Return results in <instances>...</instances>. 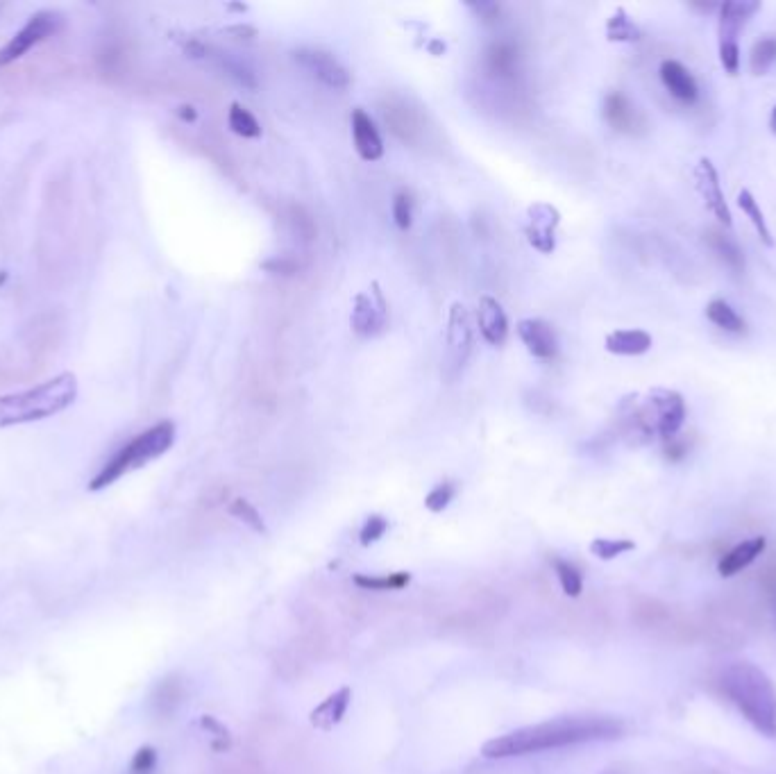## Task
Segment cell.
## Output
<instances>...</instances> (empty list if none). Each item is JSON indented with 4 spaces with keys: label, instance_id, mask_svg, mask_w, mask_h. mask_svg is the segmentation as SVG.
<instances>
[{
    "label": "cell",
    "instance_id": "cell-1",
    "mask_svg": "<svg viewBox=\"0 0 776 774\" xmlns=\"http://www.w3.org/2000/svg\"><path fill=\"white\" fill-rule=\"evenodd\" d=\"M622 734V720L611 715H572V718H556L497 736L482 747V754L486 759H513V756L561 750V747L615 740Z\"/></svg>",
    "mask_w": 776,
    "mask_h": 774
},
{
    "label": "cell",
    "instance_id": "cell-2",
    "mask_svg": "<svg viewBox=\"0 0 776 774\" xmlns=\"http://www.w3.org/2000/svg\"><path fill=\"white\" fill-rule=\"evenodd\" d=\"M78 398V377L59 373L32 389L0 395V429L62 414Z\"/></svg>",
    "mask_w": 776,
    "mask_h": 774
},
{
    "label": "cell",
    "instance_id": "cell-3",
    "mask_svg": "<svg viewBox=\"0 0 776 774\" xmlns=\"http://www.w3.org/2000/svg\"><path fill=\"white\" fill-rule=\"evenodd\" d=\"M722 691L758 731L776 734V691L761 668L733 663L722 672Z\"/></svg>",
    "mask_w": 776,
    "mask_h": 774
},
{
    "label": "cell",
    "instance_id": "cell-4",
    "mask_svg": "<svg viewBox=\"0 0 776 774\" xmlns=\"http://www.w3.org/2000/svg\"><path fill=\"white\" fill-rule=\"evenodd\" d=\"M175 443V425L171 420H162V423L153 425L146 432L134 436L118 450L107 464L98 470L96 477L89 482V491H105L109 486L116 484L123 475L132 473L148 466L150 461H155L173 448Z\"/></svg>",
    "mask_w": 776,
    "mask_h": 774
},
{
    "label": "cell",
    "instance_id": "cell-5",
    "mask_svg": "<svg viewBox=\"0 0 776 774\" xmlns=\"http://www.w3.org/2000/svg\"><path fill=\"white\" fill-rule=\"evenodd\" d=\"M631 418H634L638 434L672 441L686 423V400L672 389H654L647 393L645 402L631 414Z\"/></svg>",
    "mask_w": 776,
    "mask_h": 774
},
{
    "label": "cell",
    "instance_id": "cell-6",
    "mask_svg": "<svg viewBox=\"0 0 776 774\" xmlns=\"http://www.w3.org/2000/svg\"><path fill=\"white\" fill-rule=\"evenodd\" d=\"M59 25H62V19H59V14L55 12L41 10L37 14H32L28 23H25L23 28L16 32L3 48H0V69L19 62L21 57L28 55L32 48L41 44V41L53 37L59 30Z\"/></svg>",
    "mask_w": 776,
    "mask_h": 774
},
{
    "label": "cell",
    "instance_id": "cell-7",
    "mask_svg": "<svg viewBox=\"0 0 776 774\" xmlns=\"http://www.w3.org/2000/svg\"><path fill=\"white\" fill-rule=\"evenodd\" d=\"M695 187L699 191V196H702L708 212L718 218L720 225L731 227L733 225L731 209L727 205V198H724L718 168L713 166L711 159H699V164L695 168Z\"/></svg>",
    "mask_w": 776,
    "mask_h": 774
},
{
    "label": "cell",
    "instance_id": "cell-8",
    "mask_svg": "<svg viewBox=\"0 0 776 774\" xmlns=\"http://www.w3.org/2000/svg\"><path fill=\"white\" fill-rule=\"evenodd\" d=\"M293 60L298 62L302 69H307L314 78H318L325 87L343 91L350 87V73L345 71V66L339 64V60H334L330 53H323V50H311V48H302L295 50Z\"/></svg>",
    "mask_w": 776,
    "mask_h": 774
},
{
    "label": "cell",
    "instance_id": "cell-9",
    "mask_svg": "<svg viewBox=\"0 0 776 774\" xmlns=\"http://www.w3.org/2000/svg\"><path fill=\"white\" fill-rule=\"evenodd\" d=\"M386 300L379 291V286L373 284L370 293H359L354 298L352 307V330L361 336H375L384 330L386 325Z\"/></svg>",
    "mask_w": 776,
    "mask_h": 774
},
{
    "label": "cell",
    "instance_id": "cell-10",
    "mask_svg": "<svg viewBox=\"0 0 776 774\" xmlns=\"http://www.w3.org/2000/svg\"><path fill=\"white\" fill-rule=\"evenodd\" d=\"M518 336L525 343L531 357L550 361L559 355V339L552 330V325H547L541 318H525L518 323Z\"/></svg>",
    "mask_w": 776,
    "mask_h": 774
},
{
    "label": "cell",
    "instance_id": "cell-11",
    "mask_svg": "<svg viewBox=\"0 0 776 774\" xmlns=\"http://www.w3.org/2000/svg\"><path fill=\"white\" fill-rule=\"evenodd\" d=\"M352 123V141L354 148H357L359 157L364 162H377V159L384 157V141L382 134H379L375 121L364 112V109L357 107L350 116Z\"/></svg>",
    "mask_w": 776,
    "mask_h": 774
},
{
    "label": "cell",
    "instance_id": "cell-12",
    "mask_svg": "<svg viewBox=\"0 0 776 774\" xmlns=\"http://www.w3.org/2000/svg\"><path fill=\"white\" fill-rule=\"evenodd\" d=\"M663 87L668 89V94L679 100L681 105H695L699 98V87L695 75L690 73L686 66L677 60H665L659 69Z\"/></svg>",
    "mask_w": 776,
    "mask_h": 774
},
{
    "label": "cell",
    "instance_id": "cell-13",
    "mask_svg": "<svg viewBox=\"0 0 776 774\" xmlns=\"http://www.w3.org/2000/svg\"><path fill=\"white\" fill-rule=\"evenodd\" d=\"M561 223L559 212L552 205H534L529 207V227L527 239L531 246L541 252H552L556 248L554 230Z\"/></svg>",
    "mask_w": 776,
    "mask_h": 774
},
{
    "label": "cell",
    "instance_id": "cell-14",
    "mask_svg": "<svg viewBox=\"0 0 776 774\" xmlns=\"http://www.w3.org/2000/svg\"><path fill=\"white\" fill-rule=\"evenodd\" d=\"M447 346H450V357L457 366L466 361L472 348V325L468 309L461 302H454L450 309V321H447Z\"/></svg>",
    "mask_w": 776,
    "mask_h": 774
},
{
    "label": "cell",
    "instance_id": "cell-15",
    "mask_svg": "<svg viewBox=\"0 0 776 774\" xmlns=\"http://www.w3.org/2000/svg\"><path fill=\"white\" fill-rule=\"evenodd\" d=\"M477 325L486 343H491V346H504L506 336H509V318H506V311L495 298L484 296L479 300Z\"/></svg>",
    "mask_w": 776,
    "mask_h": 774
},
{
    "label": "cell",
    "instance_id": "cell-16",
    "mask_svg": "<svg viewBox=\"0 0 776 774\" xmlns=\"http://www.w3.org/2000/svg\"><path fill=\"white\" fill-rule=\"evenodd\" d=\"M350 702H352V691L348 686H343L332 695H327L325 700L309 713L311 727H316L318 731H332L334 727H339L345 718V713L350 709Z\"/></svg>",
    "mask_w": 776,
    "mask_h": 774
},
{
    "label": "cell",
    "instance_id": "cell-17",
    "mask_svg": "<svg viewBox=\"0 0 776 774\" xmlns=\"http://www.w3.org/2000/svg\"><path fill=\"white\" fill-rule=\"evenodd\" d=\"M761 10L758 3H722L718 7V41H738L740 30L745 28V23Z\"/></svg>",
    "mask_w": 776,
    "mask_h": 774
},
{
    "label": "cell",
    "instance_id": "cell-18",
    "mask_svg": "<svg viewBox=\"0 0 776 774\" xmlns=\"http://www.w3.org/2000/svg\"><path fill=\"white\" fill-rule=\"evenodd\" d=\"M604 119L618 132H636V128H640L638 109L620 91H611L604 98Z\"/></svg>",
    "mask_w": 776,
    "mask_h": 774
},
{
    "label": "cell",
    "instance_id": "cell-19",
    "mask_svg": "<svg viewBox=\"0 0 776 774\" xmlns=\"http://www.w3.org/2000/svg\"><path fill=\"white\" fill-rule=\"evenodd\" d=\"M763 550H765V538L763 536H756V538H749V541L738 543L736 548H731L722 557L720 566H718L720 575L722 577H733V575H736V572L749 568L758 557H761Z\"/></svg>",
    "mask_w": 776,
    "mask_h": 774
},
{
    "label": "cell",
    "instance_id": "cell-20",
    "mask_svg": "<svg viewBox=\"0 0 776 774\" xmlns=\"http://www.w3.org/2000/svg\"><path fill=\"white\" fill-rule=\"evenodd\" d=\"M652 336L645 330H615L606 336L604 346L611 355L618 357H640L652 350Z\"/></svg>",
    "mask_w": 776,
    "mask_h": 774
},
{
    "label": "cell",
    "instance_id": "cell-21",
    "mask_svg": "<svg viewBox=\"0 0 776 774\" xmlns=\"http://www.w3.org/2000/svg\"><path fill=\"white\" fill-rule=\"evenodd\" d=\"M706 241L711 250L718 255L720 262L729 268L731 273H742L745 271V255L736 241L727 237L722 230H711L706 234Z\"/></svg>",
    "mask_w": 776,
    "mask_h": 774
},
{
    "label": "cell",
    "instance_id": "cell-22",
    "mask_svg": "<svg viewBox=\"0 0 776 774\" xmlns=\"http://www.w3.org/2000/svg\"><path fill=\"white\" fill-rule=\"evenodd\" d=\"M486 64L488 71L497 78H506V75L516 73L518 66V48L513 41H495V44L488 48L486 53Z\"/></svg>",
    "mask_w": 776,
    "mask_h": 774
},
{
    "label": "cell",
    "instance_id": "cell-23",
    "mask_svg": "<svg viewBox=\"0 0 776 774\" xmlns=\"http://www.w3.org/2000/svg\"><path fill=\"white\" fill-rule=\"evenodd\" d=\"M354 586H359L361 591H404L411 584V572H388V575H354Z\"/></svg>",
    "mask_w": 776,
    "mask_h": 774
},
{
    "label": "cell",
    "instance_id": "cell-24",
    "mask_svg": "<svg viewBox=\"0 0 776 774\" xmlns=\"http://www.w3.org/2000/svg\"><path fill=\"white\" fill-rule=\"evenodd\" d=\"M706 318L715 327H720V330H724V332L742 334V332L747 330V325H745V321H742V316L729 305L727 300H722V298H715V300L708 302V305H706Z\"/></svg>",
    "mask_w": 776,
    "mask_h": 774
},
{
    "label": "cell",
    "instance_id": "cell-25",
    "mask_svg": "<svg viewBox=\"0 0 776 774\" xmlns=\"http://www.w3.org/2000/svg\"><path fill=\"white\" fill-rule=\"evenodd\" d=\"M738 207L742 209V214H745L749 218V223L754 225V230L758 234V239H761L767 248L774 246V239H772V232L770 227H767V221H765V214L761 205H758V200L754 198L752 191L742 189L738 193Z\"/></svg>",
    "mask_w": 776,
    "mask_h": 774
},
{
    "label": "cell",
    "instance_id": "cell-26",
    "mask_svg": "<svg viewBox=\"0 0 776 774\" xmlns=\"http://www.w3.org/2000/svg\"><path fill=\"white\" fill-rule=\"evenodd\" d=\"M552 568L556 572V579H559L563 593L568 597H579L581 591H584V575H581V570L575 566V563L565 561L561 557H554Z\"/></svg>",
    "mask_w": 776,
    "mask_h": 774
},
{
    "label": "cell",
    "instance_id": "cell-27",
    "mask_svg": "<svg viewBox=\"0 0 776 774\" xmlns=\"http://www.w3.org/2000/svg\"><path fill=\"white\" fill-rule=\"evenodd\" d=\"M227 123H230V130L234 134H239V137H243V139H259L261 137L259 121L248 112L246 107L239 105V103H232L230 105Z\"/></svg>",
    "mask_w": 776,
    "mask_h": 774
},
{
    "label": "cell",
    "instance_id": "cell-28",
    "mask_svg": "<svg viewBox=\"0 0 776 774\" xmlns=\"http://www.w3.org/2000/svg\"><path fill=\"white\" fill-rule=\"evenodd\" d=\"M776 62V37H765L756 41L752 53H749V69L754 75H763L772 69Z\"/></svg>",
    "mask_w": 776,
    "mask_h": 774
},
{
    "label": "cell",
    "instance_id": "cell-29",
    "mask_svg": "<svg viewBox=\"0 0 776 774\" xmlns=\"http://www.w3.org/2000/svg\"><path fill=\"white\" fill-rule=\"evenodd\" d=\"M606 35H609L611 41H624V44H631V41L640 39V30L638 25L629 19L624 10H615V14L606 23Z\"/></svg>",
    "mask_w": 776,
    "mask_h": 774
},
{
    "label": "cell",
    "instance_id": "cell-30",
    "mask_svg": "<svg viewBox=\"0 0 776 774\" xmlns=\"http://www.w3.org/2000/svg\"><path fill=\"white\" fill-rule=\"evenodd\" d=\"M207 57H214V60L218 62V66L230 75V78H234L236 82L241 84V87L246 89H257V78L255 73H252L246 64H241L239 60H234V57H227L223 53H216L212 55V48H209V55Z\"/></svg>",
    "mask_w": 776,
    "mask_h": 774
},
{
    "label": "cell",
    "instance_id": "cell-31",
    "mask_svg": "<svg viewBox=\"0 0 776 774\" xmlns=\"http://www.w3.org/2000/svg\"><path fill=\"white\" fill-rule=\"evenodd\" d=\"M631 550H636V543L627 541V538H595V541L590 543V552L602 561H611Z\"/></svg>",
    "mask_w": 776,
    "mask_h": 774
},
{
    "label": "cell",
    "instance_id": "cell-32",
    "mask_svg": "<svg viewBox=\"0 0 776 774\" xmlns=\"http://www.w3.org/2000/svg\"><path fill=\"white\" fill-rule=\"evenodd\" d=\"M230 513H232V516H234L236 520H241L243 525H248V527L252 529V532H257V534H266V532H268L266 523H264V518H261V513H259V509L255 507V504H250L248 500L236 498V500L230 504Z\"/></svg>",
    "mask_w": 776,
    "mask_h": 774
},
{
    "label": "cell",
    "instance_id": "cell-33",
    "mask_svg": "<svg viewBox=\"0 0 776 774\" xmlns=\"http://www.w3.org/2000/svg\"><path fill=\"white\" fill-rule=\"evenodd\" d=\"M200 727L212 736V747L216 752H227L232 747V734L223 722H218L214 715H202Z\"/></svg>",
    "mask_w": 776,
    "mask_h": 774
},
{
    "label": "cell",
    "instance_id": "cell-34",
    "mask_svg": "<svg viewBox=\"0 0 776 774\" xmlns=\"http://www.w3.org/2000/svg\"><path fill=\"white\" fill-rule=\"evenodd\" d=\"M454 495H457V486H454L452 482L436 484L434 489L427 493L425 507H427V511H432V513H441V511H445L447 507H450L452 500H454Z\"/></svg>",
    "mask_w": 776,
    "mask_h": 774
},
{
    "label": "cell",
    "instance_id": "cell-35",
    "mask_svg": "<svg viewBox=\"0 0 776 774\" xmlns=\"http://www.w3.org/2000/svg\"><path fill=\"white\" fill-rule=\"evenodd\" d=\"M386 532H388V520L384 516H379V513H375V516H368L364 527H361L359 543L364 545V548H370L373 543L382 541Z\"/></svg>",
    "mask_w": 776,
    "mask_h": 774
},
{
    "label": "cell",
    "instance_id": "cell-36",
    "mask_svg": "<svg viewBox=\"0 0 776 774\" xmlns=\"http://www.w3.org/2000/svg\"><path fill=\"white\" fill-rule=\"evenodd\" d=\"M393 221L400 230H409L413 223V200L407 191L395 193L393 198Z\"/></svg>",
    "mask_w": 776,
    "mask_h": 774
},
{
    "label": "cell",
    "instance_id": "cell-37",
    "mask_svg": "<svg viewBox=\"0 0 776 774\" xmlns=\"http://www.w3.org/2000/svg\"><path fill=\"white\" fill-rule=\"evenodd\" d=\"M718 53L722 69L729 75H738L740 71V44L738 41H718Z\"/></svg>",
    "mask_w": 776,
    "mask_h": 774
},
{
    "label": "cell",
    "instance_id": "cell-38",
    "mask_svg": "<svg viewBox=\"0 0 776 774\" xmlns=\"http://www.w3.org/2000/svg\"><path fill=\"white\" fill-rule=\"evenodd\" d=\"M130 768H132L134 774H150V772H153L157 768V750H155V747H141V750L134 754Z\"/></svg>",
    "mask_w": 776,
    "mask_h": 774
},
{
    "label": "cell",
    "instance_id": "cell-39",
    "mask_svg": "<svg viewBox=\"0 0 776 774\" xmlns=\"http://www.w3.org/2000/svg\"><path fill=\"white\" fill-rule=\"evenodd\" d=\"M261 268H264V271L271 273V275H286V277H289V275L298 273L300 266L295 264L293 259H289V257H273V259H268V262L261 264Z\"/></svg>",
    "mask_w": 776,
    "mask_h": 774
},
{
    "label": "cell",
    "instance_id": "cell-40",
    "mask_svg": "<svg viewBox=\"0 0 776 774\" xmlns=\"http://www.w3.org/2000/svg\"><path fill=\"white\" fill-rule=\"evenodd\" d=\"M470 7L477 14H482L486 23H491L497 19V16H500V5H495V3H479V5H470Z\"/></svg>",
    "mask_w": 776,
    "mask_h": 774
},
{
    "label": "cell",
    "instance_id": "cell-41",
    "mask_svg": "<svg viewBox=\"0 0 776 774\" xmlns=\"http://www.w3.org/2000/svg\"><path fill=\"white\" fill-rule=\"evenodd\" d=\"M230 35H236V39H252L257 37V30L250 28V25H234V28H227Z\"/></svg>",
    "mask_w": 776,
    "mask_h": 774
},
{
    "label": "cell",
    "instance_id": "cell-42",
    "mask_svg": "<svg viewBox=\"0 0 776 774\" xmlns=\"http://www.w3.org/2000/svg\"><path fill=\"white\" fill-rule=\"evenodd\" d=\"M180 116H182L184 121H189V123H193V121L198 119L196 109H193V107H180Z\"/></svg>",
    "mask_w": 776,
    "mask_h": 774
},
{
    "label": "cell",
    "instance_id": "cell-43",
    "mask_svg": "<svg viewBox=\"0 0 776 774\" xmlns=\"http://www.w3.org/2000/svg\"><path fill=\"white\" fill-rule=\"evenodd\" d=\"M770 130H772V134H776V105L770 114Z\"/></svg>",
    "mask_w": 776,
    "mask_h": 774
},
{
    "label": "cell",
    "instance_id": "cell-44",
    "mask_svg": "<svg viewBox=\"0 0 776 774\" xmlns=\"http://www.w3.org/2000/svg\"><path fill=\"white\" fill-rule=\"evenodd\" d=\"M230 10H234V12H246L248 7H246V5H230Z\"/></svg>",
    "mask_w": 776,
    "mask_h": 774
},
{
    "label": "cell",
    "instance_id": "cell-45",
    "mask_svg": "<svg viewBox=\"0 0 776 774\" xmlns=\"http://www.w3.org/2000/svg\"><path fill=\"white\" fill-rule=\"evenodd\" d=\"M7 282V273L5 271H0V286H3Z\"/></svg>",
    "mask_w": 776,
    "mask_h": 774
}]
</instances>
